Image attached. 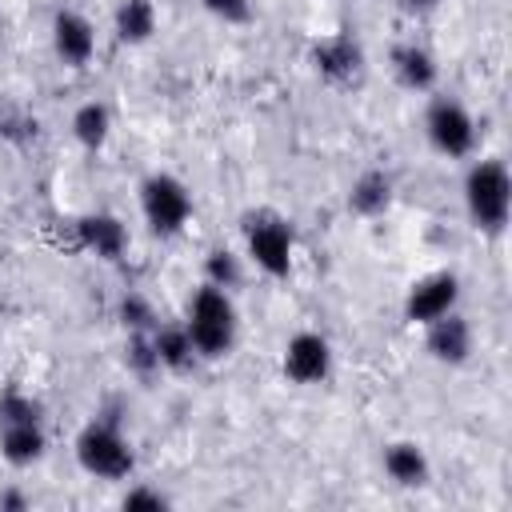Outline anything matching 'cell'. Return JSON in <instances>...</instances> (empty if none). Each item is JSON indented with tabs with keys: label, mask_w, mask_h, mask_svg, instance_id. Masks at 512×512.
Instances as JSON below:
<instances>
[{
	"label": "cell",
	"mask_w": 512,
	"mask_h": 512,
	"mask_svg": "<svg viewBox=\"0 0 512 512\" xmlns=\"http://www.w3.org/2000/svg\"><path fill=\"white\" fill-rule=\"evenodd\" d=\"M460 196H464V212H468L472 228L484 232V236H500L504 224H508V212H512V172H508V164L500 156L472 160L468 172H464Z\"/></svg>",
	"instance_id": "6da1fadb"
},
{
	"label": "cell",
	"mask_w": 512,
	"mask_h": 512,
	"mask_svg": "<svg viewBox=\"0 0 512 512\" xmlns=\"http://www.w3.org/2000/svg\"><path fill=\"white\" fill-rule=\"evenodd\" d=\"M184 328H188L200 360H224L240 336V316H236L232 292H224L216 284L192 288L188 308H184Z\"/></svg>",
	"instance_id": "7a4b0ae2"
},
{
	"label": "cell",
	"mask_w": 512,
	"mask_h": 512,
	"mask_svg": "<svg viewBox=\"0 0 512 512\" xmlns=\"http://www.w3.org/2000/svg\"><path fill=\"white\" fill-rule=\"evenodd\" d=\"M72 452H76V464L92 480H104V484H120V480H128L136 472V448L124 436L116 416H92L76 432Z\"/></svg>",
	"instance_id": "3957f363"
},
{
	"label": "cell",
	"mask_w": 512,
	"mask_h": 512,
	"mask_svg": "<svg viewBox=\"0 0 512 512\" xmlns=\"http://www.w3.org/2000/svg\"><path fill=\"white\" fill-rule=\"evenodd\" d=\"M240 236H244V260L264 272L268 280H284L292 276V260H296V228L288 216H280L276 208H252L240 220Z\"/></svg>",
	"instance_id": "277c9868"
},
{
	"label": "cell",
	"mask_w": 512,
	"mask_h": 512,
	"mask_svg": "<svg viewBox=\"0 0 512 512\" xmlns=\"http://www.w3.org/2000/svg\"><path fill=\"white\" fill-rule=\"evenodd\" d=\"M424 136H428L436 156H444V160H472V152L480 144V124H476L472 108L460 96L432 92V100L424 108Z\"/></svg>",
	"instance_id": "5b68a950"
},
{
	"label": "cell",
	"mask_w": 512,
	"mask_h": 512,
	"mask_svg": "<svg viewBox=\"0 0 512 512\" xmlns=\"http://www.w3.org/2000/svg\"><path fill=\"white\" fill-rule=\"evenodd\" d=\"M140 216L156 240H172L192 220V192L176 172H148L140 180Z\"/></svg>",
	"instance_id": "8992f818"
},
{
	"label": "cell",
	"mask_w": 512,
	"mask_h": 512,
	"mask_svg": "<svg viewBox=\"0 0 512 512\" xmlns=\"http://www.w3.org/2000/svg\"><path fill=\"white\" fill-rule=\"evenodd\" d=\"M308 64H312V72H316L324 84H332V88H352V84H360L364 72H368L364 44H360L348 28L312 40V48H308Z\"/></svg>",
	"instance_id": "52a82bcc"
},
{
	"label": "cell",
	"mask_w": 512,
	"mask_h": 512,
	"mask_svg": "<svg viewBox=\"0 0 512 512\" xmlns=\"http://www.w3.org/2000/svg\"><path fill=\"white\" fill-rule=\"evenodd\" d=\"M332 344L324 332L316 328H300L284 340V352H280V372L296 384V388H316L332 376Z\"/></svg>",
	"instance_id": "ba28073f"
},
{
	"label": "cell",
	"mask_w": 512,
	"mask_h": 512,
	"mask_svg": "<svg viewBox=\"0 0 512 512\" xmlns=\"http://www.w3.org/2000/svg\"><path fill=\"white\" fill-rule=\"evenodd\" d=\"M400 308H404V320H408V324H420V328L432 324L436 316L460 308V276L448 272V268H436V272L416 276V280L408 284Z\"/></svg>",
	"instance_id": "9c48e42d"
},
{
	"label": "cell",
	"mask_w": 512,
	"mask_h": 512,
	"mask_svg": "<svg viewBox=\"0 0 512 512\" xmlns=\"http://www.w3.org/2000/svg\"><path fill=\"white\" fill-rule=\"evenodd\" d=\"M424 352L436 364H444V368L468 364L472 352H476V328H472V320L460 308L436 316L432 324H424Z\"/></svg>",
	"instance_id": "30bf717a"
},
{
	"label": "cell",
	"mask_w": 512,
	"mask_h": 512,
	"mask_svg": "<svg viewBox=\"0 0 512 512\" xmlns=\"http://www.w3.org/2000/svg\"><path fill=\"white\" fill-rule=\"evenodd\" d=\"M52 52L64 68H88L96 56V24L80 8H60L52 16Z\"/></svg>",
	"instance_id": "8fae6325"
},
{
	"label": "cell",
	"mask_w": 512,
	"mask_h": 512,
	"mask_svg": "<svg viewBox=\"0 0 512 512\" xmlns=\"http://www.w3.org/2000/svg\"><path fill=\"white\" fill-rule=\"evenodd\" d=\"M388 68H392V80H396L404 92H416V96H428V92H436V84H440V60H436L432 48L420 44V40H400V44H392Z\"/></svg>",
	"instance_id": "7c38bea8"
},
{
	"label": "cell",
	"mask_w": 512,
	"mask_h": 512,
	"mask_svg": "<svg viewBox=\"0 0 512 512\" xmlns=\"http://www.w3.org/2000/svg\"><path fill=\"white\" fill-rule=\"evenodd\" d=\"M76 244L96 260H120L128 252V224L116 212H84L72 220Z\"/></svg>",
	"instance_id": "4fadbf2b"
},
{
	"label": "cell",
	"mask_w": 512,
	"mask_h": 512,
	"mask_svg": "<svg viewBox=\"0 0 512 512\" xmlns=\"http://www.w3.org/2000/svg\"><path fill=\"white\" fill-rule=\"evenodd\" d=\"M396 200V180L388 168H364L352 184H348V212L360 220H376L392 208Z\"/></svg>",
	"instance_id": "5bb4252c"
},
{
	"label": "cell",
	"mask_w": 512,
	"mask_h": 512,
	"mask_svg": "<svg viewBox=\"0 0 512 512\" xmlns=\"http://www.w3.org/2000/svg\"><path fill=\"white\" fill-rule=\"evenodd\" d=\"M380 464H384V476L392 484H400V488H424L432 480V460H428L424 444H416V440H392V444H384Z\"/></svg>",
	"instance_id": "9a60e30c"
},
{
	"label": "cell",
	"mask_w": 512,
	"mask_h": 512,
	"mask_svg": "<svg viewBox=\"0 0 512 512\" xmlns=\"http://www.w3.org/2000/svg\"><path fill=\"white\" fill-rule=\"evenodd\" d=\"M48 452V432L44 420H16V424H0V456L12 468H32L40 464Z\"/></svg>",
	"instance_id": "2e32d148"
},
{
	"label": "cell",
	"mask_w": 512,
	"mask_h": 512,
	"mask_svg": "<svg viewBox=\"0 0 512 512\" xmlns=\"http://www.w3.org/2000/svg\"><path fill=\"white\" fill-rule=\"evenodd\" d=\"M112 108L104 104V100H84V104H76L72 108V116H68V132H72V140L84 148V152H104L108 148V140H112Z\"/></svg>",
	"instance_id": "e0dca14e"
},
{
	"label": "cell",
	"mask_w": 512,
	"mask_h": 512,
	"mask_svg": "<svg viewBox=\"0 0 512 512\" xmlns=\"http://www.w3.org/2000/svg\"><path fill=\"white\" fill-rule=\"evenodd\" d=\"M156 28H160V12H156L152 0H116V8H112V32H116L120 44L140 48V44H148L156 36Z\"/></svg>",
	"instance_id": "ac0fdd59"
},
{
	"label": "cell",
	"mask_w": 512,
	"mask_h": 512,
	"mask_svg": "<svg viewBox=\"0 0 512 512\" xmlns=\"http://www.w3.org/2000/svg\"><path fill=\"white\" fill-rule=\"evenodd\" d=\"M152 348H156V360H160V372H188L196 368L200 352L184 328V320H168V324H156L152 328Z\"/></svg>",
	"instance_id": "d6986e66"
},
{
	"label": "cell",
	"mask_w": 512,
	"mask_h": 512,
	"mask_svg": "<svg viewBox=\"0 0 512 512\" xmlns=\"http://www.w3.org/2000/svg\"><path fill=\"white\" fill-rule=\"evenodd\" d=\"M204 284H216L224 292H236L244 284V256L232 248H212L204 256Z\"/></svg>",
	"instance_id": "ffe728a7"
},
{
	"label": "cell",
	"mask_w": 512,
	"mask_h": 512,
	"mask_svg": "<svg viewBox=\"0 0 512 512\" xmlns=\"http://www.w3.org/2000/svg\"><path fill=\"white\" fill-rule=\"evenodd\" d=\"M116 320L124 324V332H152V328L160 324L152 300H148L144 292H136V288H128V292L116 300Z\"/></svg>",
	"instance_id": "44dd1931"
},
{
	"label": "cell",
	"mask_w": 512,
	"mask_h": 512,
	"mask_svg": "<svg viewBox=\"0 0 512 512\" xmlns=\"http://www.w3.org/2000/svg\"><path fill=\"white\" fill-rule=\"evenodd\" d=\"M124 368L136 380H152L160 372V360H156V348H152V332H128V340H124Z\"/></svg>",
	"instance_id": "7402d4cb"
},
{
	"label": "cell",
	"mask_w": 512,
	"mask_h": 512,
	"mask_svg": "<svg viewBox=\"0 0 512 512\" xmlns=\"http://www.w3.org/2000/svg\"><path fill=\"white\" fill-rule=\"evenodd\" d=\"M16 420H44V408L32 392L12 384L0 392V424H16Z\"/></svg>",
	"instance_id": "603a6c76"
},
{
	"label": "cell",
	"mask_w": 512,
	"mask_h": 512,
	"mask_svg": "<svg viewBox=\"0 0 512 512\" xmlns=\"http://www.w3.org/2000/svg\"><path fill=\"white\" fill-rule=\"evenodd\" d=\"M200 8L208 16H216L220 24H248L252 20V0H200Z\"/></svg>",
	"instance_id": "cb8c5ba5"
},
{
	"label": "cell",
	"mask_w": 512,
	"mask_h": 512,
	"mask_svg": "<svg viewBox=\"0 0 512 512\" xmlns=\"http://www.w3.org/2000/svg\"><path fill=\"white\" fill-rule=\"evenodd\" d=\"M120 504H124V508H132V512H136V508L160 512V508H168L172 500H168V496H164L160 488H152V484H132V488H128V492L120 496Z\"/></svg>",
	"instance_id": "d4e9b609"
},
{
	"label": "cell",
	"mask_w": 512,
	"mask_h": 512,
	"mask_svg": "<svg viewBox=\"0 0 512 512\" xmlns=\"http://www.w3.org/2000/svg\"><path fill=\"white\" fill-rule=\"evenodd\" d=\"M392 4H396V12L408 16V20H428V16L440 12L444 0H392Z\"/></svg>",
	"instance_id": "484cf974"
},
{
	"label": "cell",
	"mask_w": 512,
	"mask_h": 512,
	"mask_svg": "<svg viewBox=\"0 0 512 512\" xmlns=\"http://www.w3.org/2000/svg\"><path fill=\"white\" fill-rule=\"evenodd\" d=\"M32 500H28V492H20V488H4L0 492V512H24Z\"/></svg>",
	"instance_id": "4316f807"
}]
</instances>
